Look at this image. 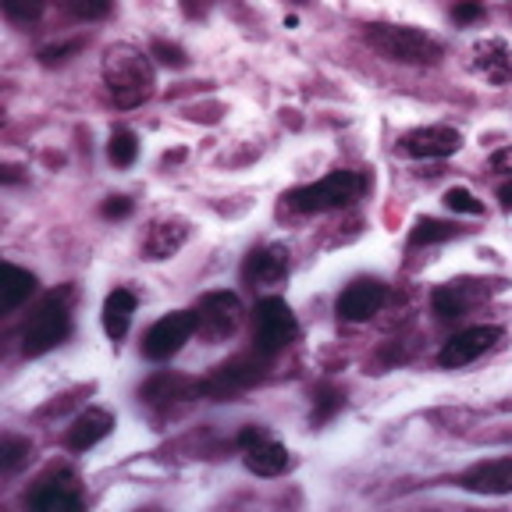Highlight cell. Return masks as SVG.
<instances>
[{
    "label": "cell",
    "instance_id": "obj_28",
    "mask_svg": "<svg viewBox=\"0 0 512 512\" xmlns=\"http://www.w3.org/2000/svg\"><path fill=\"white\" fill-rule=\"evenodd\" d=\"M445 207L456 210V214H470V217L484 214V203L473 200V192H466V189H448L445 192Z\"/></svg>",
    "mask_w": 512,
    "mask_h": 512
},
{
    "label": "cell",
    "instance_id": "obj_12",
    "mask_svg": "<svg viewBox=\"0 0 512 512\" xmlns=\"http://www.w3.org/2000/svg\"><path fill=\"white\" fill-rule=\"evenodd\" d=\"M399 146L406 157L441 160V157H452V153L463 146V136L448 125H431V128H413V132H406Z\"/></svg>",
    "mask_w": 512,
    "mask_h": 512
},
{
    "label": "cell",
    "instance_id": "obj_19",
    "mask_svg": "<svg viewBox=\"0 0 512 512\" xmlns=\"http://www.w3.org/2000/svg\"><path fill=\"white\" fill-rule=\"evenodd\" d=\"M185 239H189V224L178 217L175 221H153L143 239V256L146 260H168L185 246Z\"/></svg>",
    "mask_w": 512,
    "mask_h": 512
},
{
    "label": "cell",
    "instance_id": "obj_7",
    "mask_svg": "<svg viewBox=\"0 0 512 512\" xmlns=\"http://www.w3.org/2000/svg\"><path fill=\"white\" fill-rule=\"evenodd\" d=\"M196 317V335L203 342H224V338H232L242 324V303L235 292H207V296L196 303L192 310Z\"/></svg>",
    "mask_w": 512,
    "mask_h": 512
},
{
    "label": "cell",
    "instance_id": "obj_27",
    "mask_svg": "<svg viewBox=\"0 0 512 512\" xmlns=\"http://www.w3.org/2000/svg\"><path fill=\"white\" fill-rule=\"evenodd\" d=\"M4 11L15 22H36L47 11V0H4Z\"/></svg>",
    "mask_w": 512,
    "mask_h": 512
},
{
    "label": "cell",
    "instance_id": "obj_13",
    "mask_svg": "<svg viewBox=\"0 0 512 512\" xmlns=\"http://www.w3.org/2000/svg\"><path fill=\"white\" fill-rule=\"evenodd\" d=\"M388 299V288L377 278H356L352 285H345V292L338 296V317L349 324H363L370 320Z\"/></svg>",
    "mask_w": 512,
    "mask_h": 512
},
{
    "label": "cell",
    "instance_id": "obj_38",
    "mask_svg": "<svg viewBox=\"0 0 512 512\" xmlns=\"http://www.w3.org/2000/svg\"><path fill=\"white\" fill-rule=\"evenodd\" d=\"M509 11H512V4H509Z\"/></svg>",
    "mask_w": 512,
    "mask_h": 512
},
{
    "label": "cell",
    "instance_id": "obj_31",
    "mask_svg": "<svg viewBox=\"0 0 512 512\" xmlns=\"http://www.w3.org/2000/svg\"><path fill=\"white\" fill-rule=\"evenodd\" d=\"M452 18L456 22H477V18H484V4L480 0H459L456 8H452Z\"/></svg>",
    "mask_w": 512,
    "mask_h": 512
},
{
    "label": "cell",
    "instance_id": "obj_20",
    "mask_svg": "<svg viewBox=\"0 0 512 512\" xmlns=\"http://www.w3.org/2000/svg\"><path fill=\"white\" fill-rule=\"evenodd\" d=\"M0 274H4V285H0V292H4V299H0V313H15L18 306L36 292V274H29L25 267H15V264H4V271Z\"/></svg>",
    "mask_w": 512,
    "mask_h": 512
},
{
    "label": "cell",
    "instance_id": "obj_25",
    "mask_svg": "<svg viewBox=\"0 0 512 512\" xmlns=\"http://www.w3.org/2000/svg\"><path fill=\"white\" fill-rule=\"evenodd\" d=\"M25 459H29V441H22V438H4V441H0V470H4V473H15Z\"/></svg>",
    "mask_w": 512,
    "mask_h": 512
},
{
    "label": "cell",
    "instance_id": "obj_3",
    "mask_svg": "<svg viewBox=\"0 0 512 512\" xmlns=\"http://www.w3.org/2000/svg\"><path fill=\"white\" fill-rule=\"evenodd\" d=\"M367 192V178L356 171H331L328 178H320L313 185H299L285 196L288 210L296 214H324V210H342L356 203Z\"/></svg>",
    "mask_w": 512,
    "mask_h": 512
},
{
    "label": "cell",
    "instance_id": "obj_32",
    "mask_svg": "<svg viewBox=\"0 0 512 512\" xmlns=\"http://www.w3.org/2000/svg\"><path fill=\"white\" fill-rule=\"evenodd\" d=\"M100 214L104 217H128L132 214V200H125V196H111V200L100 207Z\"/></svg>",
    "mask_w": 512,
    "mask_h": 512
},
{
    "label": "cell",
    "instance_id": "obj_4",
    "mask_svg": "<svg viewBox=\"0 0 512 512\" xmlns=\"http://www.w3.org/2000/svg\"><path fill=\"white\" fill-rule=\"evenodd\" d=\"M267 367H271V356H264L260 349L232 356L228 363H217V367L203 377L200 395H207V399H232V395L246 392V388L264 381Z\"/></svg>",
    "mask_w": 512,
    "mask_h": 512
},
{
    "label": "cell",
    "instance_id": "obj_9",
    "mask_svg": "<svg viewBox=\"0 0 512 512\" xmlns=\"http://www.w3.org/2000/svg\"><path fill=\"white\" fill-rule=\"evenodd\" d=\"M239 445H242V463H246V470L256 473V477H278V473L288 470L285 445L267 438L264 427L249 424L246 431L239 434Z\"/></svg>",
    "mask_w": 512,
    "mask_h": 512
},
{
    "label": "cell",
    "instance_id": "obj_10",
    "mask_svg": "<svg viewBox=\"0 0 512 512\" xmlns=\"http://www.w3.org/2000/svg\"><path fill=\"white\" fill-rule=\"evenodd\" d=\"M25 502L36 512H79L82 495H79V484H75V473L50 470L47 477H40V484L29 491Z\"/></svg>",
    "mask_w": 512,
    "mask_h": 512
},
{
    "label": "cell",
    "instance_id": "obj_34",
    "mask_svg": "<svg viewBox=\"0 0 512 512\" xmlns=\"http://www.w3.org/2000/svg\"><path fill=\"white\" fill-rule=\"evenodd\" d=\"M491 168H495V171H512V150H498L495 157H491Z\"/></svg>",
    "mask_w": 512,
    "mask_h": 512
},
{
    "label": "cell",
    "instance_id": "obj_35",
    "mask_svg": "<svg viewBox=\"0 0 512 512\" xmlns=\"http://www.w3.org/2000/svg\"><path fill=\"white\" fill-rule=\"evenodd\" d=\"M498 200H502V210H512V182H505L498 189Z\"/></svg>",
    "mask_w": 512,
    "mask_h": 512
},
{
    "label": "cell",
    "instance_id": "obj_33",
    "mask_svg": "<svg viewBox=\"0 0 512 512\" xmlns=\"http://www.w3.org/2000/svg\"><path fill=\"white\" fill-rule=\"evenodd\" d=\"M72 50H79V43H68V47H50L43 50V64H54V61H64V54H72Z\"/></svg>",
    "mask_w": 512,
    "mask_h": 512
},
{
    "label": "cell",
    "instance_id": "obj_37",
    "mask_svg": "<svg viewBox=\"0 0 512 512\" xmlns=\"http://www.w3.org/2000/svg\"><path fill=\"white\" fill-rule=\"evenodd\" d=\"M296 4H310V0H296Z\"/></svg>",
    "mask_w": 512,
    "mask_h": 512
},
{
    "label": "cell",
    "instance_id": "obj_8",
    "mask_svg": "<svg viewBox=\"0 0 512 512\" xmlns=\"http://www.w3.org/2000/svg\"><path fill=\"white\" fill-rule=\"evenodd\" d=\"M192 331H196V317H192V310H178V313H168V317H160L157 324L146 331L143 356L153 363L171 360V356L189 342Z\"/></svg>",
    "mask_w": 512,
    "mask_h": 512
},
{
    "label": "cell",
    "instance_id": "obj_29",
    "mask_svg": "<svg viewBox=\"0 0 512 512\" xmlns=\"http://www.w3.org/2000/svg\"><path fill=\"white\" fill-rule=\"evenodd\" d=\"M335 409H342V392H335V388H320L317 392V409H313V424H324V420H331V413Z\"/></svg>",
    "mask_w": 512,
    "mask_h": 512
},
{
    "label": "cell",
    "instance_id": "obj_6",
    "mask_svg": "<svg viewBox=\"0 0 512 512\" xmlns=\"http://www.w3.org/2000/svg\"><path fill=\"white\" fill-rule=\"evenodd\" d=\"M299 338V320L281 296H264L253 310V342L264 356H278Z\"/></svg>",
    "mask_w": 512,
    "mask_h": 512
},
{
    "label": "cell",
    "instance_id": "obj_24",
    "mask_svg": "<svg viewBox=\"0 0 512 512\" xmlns=\"http://www.w3.org/2000/svg\"><path fill=\"white\" fill-rule=\"evenodd\" d=\"M431 303H434V313H438L441 320H456V317H463L466 313V296L459 292L456 285H445V288H438L431 296Z\"/></svg>",
    "mask_w": 512,
    "mask_h": 512
},
{
    "label": "cell",
    "instance_id": "obj_2",
    "mask_svg": "<svg viewBox=\"0 0 512 512\" xmlns=\"http://www.w3.org/2000/svg\"><path fill=\"white\" fill-rule=\"evenodd\" d=\"M363 40L377 50L388 61L399 64H438L445 57V47H441L434 36L413 29V25H388V22H374L363 29Z\"/></svg>",
    "mask_w": 512,
    "mask_h": 512
},
{
    "label": "cell",
    "instance_id": "obj_16",
    "mask_svg": "<svg viewBox=\"0 0 512 512\" xmlns=\"http://www.w3.org/2000/svg\"><path fill=\"white\" fill-rule=\"evenodd\" d=\"M242 278L249 285H278V281L288 278V249L271 242V246H260L246 256L242 264Z\"/></svg>",
    "mask_w": 512,
    "mask_h": 512
},
{
    "label": "cell",
    "instance_id": "obj_22",
    "mask_svg": "<svg viewBox=\"0 0 512 512\" xmlns=\"http://www.w3.org/2000/svg\"><path fill=\"white\" fill-rule=\"evenodd\" d=\"M459 228L456 224H448V221H431V217H424V221H416L413 235H409V242L413 246H434V242H448V239H456Z\"/></svg>",
    "mask_w": 512,
    "mask_h": 512
},
{
    "label": "cell",
    "instance_id": "obj_36",
    "mask_svg": "<svg viewBox=\"0 0 512 512\" xmlns=\"http://www.w3.org/2000/svg\"><path fill=\"white\" fill-rule=\"evenodd\" d=\"M4 182H18V168H4Z\"/></svg>",
    "mask_w": 512,
    "mask_h": 512
},
{
    "label": "cell",
    "instance_id": "obj_21",
    "mask_svg": "<svg viewBox=\"0 0 512 512\" xmlns=\"http://www.w3.org/2000/svg\"><path fill=\"white\" fill-rule=\"evenodd\" d=\"M132 313H136V296L128 288H114L111 296L104 299V331L111 338H125L128 324H132Z\"/></svg>",
    "mask_w": 512,
    "mask_h": 512
},
{
    "label": "cell",
    "instance_id": "obj_17",
    "mask_svg": "<svg viewBox=\"0 0 512 512\" xmlns=\"http://www.w3.org/2000/svg\"><path fill=\"white\" fill-rule=\"evenodd\" d=\"M200 395V381H192V377L182 374H153L150 381L139 388V399H146L150 406H175V402L185 399H196Z\"/></svg>",
    "mask_w": 512,
    "mask_h": 512
},
{
    "label": "cell",
    "instance_id": "obj_11",
    "mask_svg": "<svg viewBox=\"0 0 512 512\" xmlns=\"http://www.w3.org/2000/svg\"><path fill=\"white\" fill-rule=\"evenodd\" d=\"M498 342H502V328H495V324H477V328L456 331V335L445 342V349L438 352V363L448 370L466 367V363L480 360L484 352L495 349Z\"/></svg>",
    "mask_w": 512,
    "mask_h": 512
},
{
    "label": "cell",
    "instance_id": "obj_26",
    "mask_svg": "<svg viewBox=\"0 0 512 512\" xmlns=\"http://www.w3.org/2000/svg\"><path fill=\"white\" fill-rule=\"evenodd\" d=\"M68 15L82 18V22H96V18H104L111 11V0H61Z\"/></svg>",
    "mask_w": 512,
    "mask_h": 512
},
{
    "label": "cell",
    "instance_id": "obj_15",
    "mask_svg": "<svg viewBox=\"0 0 512 512\" xmlns=\"http://www.w3.org/2000/svg\"><path fill=\"white\" fill-rule=\"evenodd\" d=\"M470 64H473V72L484 75L491 86H505V82L512 79V50H509V43L495 40V36L473 43Z\"/></svg>",
    "mask_w": 512,
    "mask_h": 512
},
{
    "label": "cell",
    "instance_id": "obj_23",
    "mask_svg": "<svg viewBox=\"0 0 512 512\" xmlns=\"http://www.w3.org/2000/svg\"><path fill=\"white\" fill-rule=\"evenodd\" d=\"M139 153V139L136 132H128V128H114L111 132V143H107V157H111L114 168H128Z\"/></svg>",
    "mask_w": 512,
    "mask_h": 512
},
{
    "label": "cell",
    "instance_id": "obj_30",
    "mask_svg": "<svg viewBox=\"0 0 512 512\" xmlns=\"http://www.w3.org/2000/svg\"><path fill=\"white\" fill-rule=\"evenodd\" d=\"M150 54L157 57V61L171 64V68H185V64H189V57H185V50H182V47H175V43H164V40L153 43Z\"/></svg>",
    "mask_w": 512,
    "mask_h": 512
},
{
    "label": "cell",
    "instance_id": "obj_1",
    "mask_svg": "<svg viewBox=\"0 0 512 512\" xmlns=\"http://www.w3.org/2000/svg\"><path fill=\"white\" fill-rule=\"evenodd\" d=\"M104 82H107V93H111L114 107H121V111L139 107L143 100H150L153 86H157L150 54L128 47V43L111 47L104 54Z\"/></svg>",
    "mask_w": 512,
    "mask_h": 512
},
{
    "label": "cell",
    "instance_id": "obj_14",
    "mask_svg": "<svg viewBox=\"0 0 512 512\" xmlns=\"http://www.w3.org/2000/svg\"><path fill=\"white\" fill-rule=\"evenodd\" d=\"M459 488L473 495H512V459H484L459 477Z\"/></svg>",
    "mask_w": 512,
    "mask_h": 512
},
{
    "label": "cell",
    "instance_id": "obj_5",
    "mask_svg": "<svg viewBox=\"0 0 512 512\" xmlns=\"http://www.w3.org/2000/svg\"><path fill=\"white\" fill-rule=\"evenodd\" d=\"M72 331V310H68V292H54L32 313L22 331V352L25 356H43L54 345H61Z\"/></svg>",
    "mask_w": 512,
    "mask_h": 512
},
{
    "label": "cell",
    "instance_id": "obj_18",
    "mask_svg": "<svg viewBox=\"0 0 512 512\" xmlns=\"http://www.w3.org/2000/svg\"><path fill=\"white\" fill-rule=\"evenodd\" d=\"M111 427H114L111 413H104V409H86V413H79L72 420V427L64 434V445L72 448V452H89V448L100 445V441L111 434Z\"/></svg>",
    "mask_w": 512,
    "mask_h": 512
}]
</instances>
